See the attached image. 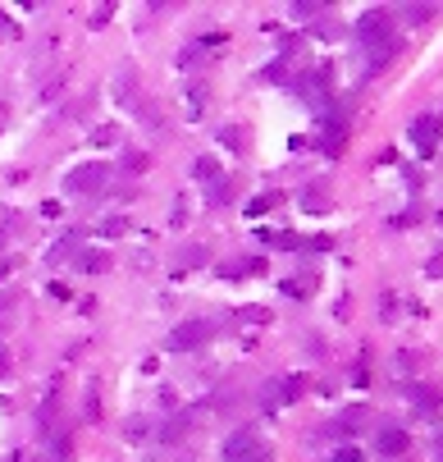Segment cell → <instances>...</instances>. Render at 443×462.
Instances as JSON below:
<instances>
[{
	"instance_id": "6da1fadb",
	"label": "cell",
	"mask_w": 443,
	"mask_h": 462,
	"mask_svg": "<svg viewBox=\"0 0 443 462\" xmlns=\"http://www.w3.org/2000/svg\"><path fill=\"white\" fill-rule=\"evenodd\" d=\"M356 37L365 42V55H370V69H384L393 60V14L389 9H365L356 18Z\"/></svg>"
},
{
	"instance_id": "7a4b0ae2",
	"label": "cell",
	"mask_w": 443,
	"mask_h": 462,
	"mask_svg": "<svg viewBox=\"0 0 443 462\" xmlns=\"http://www.w3.org/2000/svg\"><path fill=\"white\" fill-rule=\"evenodd\" d=\"M297 393H302V380H297V375H284V380H265L256 403H261V412H279L284 403H293Z\"/></svg>"
},
{
	"instance_id": "3957f363",
	"label": "cell",
	"mask_w": 443,
	"mask_h": 462,
	"mask_svg": "<svg viewBox=\"0 0 443 462\" xmlns=\"http://www.w3.org/2000/svg\"><path fill=\"white\" fill-rule=\"evenodd\" d=\"M110 179V165H73L64 174V192H101Z\"/></svg>"
},
{
	"instance_id": "277c9868",
	"label": "cell",
	"mask_w": 443,
	"mask_h": 462,
	"mask_svg": "<svg viewBox=\"0 0 443 462\" xmlns=\"http://www.w3.org/2000/svg\"><path fill=\"white\" fill-rule=\"evenodd\" d=\"M210 334H215V325L210 321H183L174 334H169V348L174 353H192L201 348V343H210Z\"/></svg>"
},
{
	"instance_id": "5b68a950",
	"label": "cell",
	"mask_w": 443,
	"mask_h": 462,
	"mask_svg": "<svg viewBox=\"0 0 443 462\" xmlns=\"http://www.w3.org/2000/svg\"><path fill=\"white\" fill-rule=\"evenodd\" d=\"M252 449H256V430H252V426H243V430H233V435L224 439L219 458H224V462H243L247 454H252Z\"/></svg>"
},
{
	"instance_id": "8992f818",
	"label": "cell",
	"mask_w": 443,
	"mask_h": 462,
	"mask_svg": "<svg viewBox=\"0 0 443 462\" xmlns=\"http://www.w3.org/2000/svg\"><path fill=\"white\" fill-rule=\"evenodd\" d=\"M411 142H416L420 156H435V147H439V124H435V119H416V124H411Z\"/></svg>"
},
{
	"instance_id": "52a82bcc",
	"label": "cell",
	"mask_w": 443,
	"mask_h": 462,
	"mask_svg": "<svg viewBox=\"0 0 443 462\" xmlns=\"http://www.w3.org/2000/svg\"><path fill=\"white\" fill-rule=\"evenodd\" d=\"M407 444H411V439H407V430H402V426H384L380 430V454L384 458H402V454H407Z\"/></svg>"
},
{
	"instance_id": "ba28073f",
	"label": "cell",
	"mask_w": 443,
	"mask_h": 462,
	"mask_svg": "<svg viewBox=\"0 0 443 462\" xmlns=\"http://www.w3.org/2000/svg\"><path fill=\"white\" fill-rule=\"evenodd\" d=\"M302 206L311 211V215H320V211L329 206V184H320V179H315V184H306V188H302Z\"/></svg>"
},
{
	"instance_id": "9c48e42d",
	"label": "cell",
	"mask_w": 443,
	"mask_h": 462,
	"mask_svg": "<svg viewBox=\"0 0 443 462\" xmlns=\"http://www.w3.org/2000/svg\"><path fill=\"white\" fill-rule=\"evenodd\" d=\"M188 430H192V417H188V412H174V417H169V421H165V426H160V430H156V435H160V439H165V444H178V439H183V435H188Z\"/></svg>"
},
{
	"instance_id": "30bf717a",
	"label": "cell",
	"mask_w": 443,
	"mask_h": 462,
	"mask_svg": "<svg viewBox=\"0 0 443 462\" xmlns=\"http://www.w3.org/2000/svg\"><path fill=\"white\" fill-rule=\"evenodd\" d=\"M407 398L416 403V412H425V417H435V412H439V398L425 389V384H407Z\"/></svg>"
},
{
	"instance_id": "8fae6325",
	"label": "cell",
	"mask_w": 443,
	"mask_h": 462,
	"mask_svg": "<svg viewBox=\"0 0 443 462\" xmlns=\"http://www.w3.org/2000/svg\"><path fill=\"white\" fill-rule=\"evenodd\" d=\"M51 454H55V462H69L73 458V430H55V435H51Z\"/></svg>"
},
{
	"instance_id": "7c38bea8",
	"label": "cell",
	"mask_w": 443,
	"mask_h": 462,
	"mask_svg": "<svg viewBox=\"0 0 443 462\" xmlns=\"http://www.w3.org/2000/svg\"><path fill=\"white\" fill-rule=\"evenodd\" d=\"M365 421H370V412H365V408H348V412H343V421H339V430H343V435H356Z\"/></svg>"
},
{
	"instance_id": "4fadbf2b",
	"label": "cell",
	"mask_w": 443,
	"mask_h": 462,
	"mask_svg": "<svg viewBox=\"0 0 443 462\" xmlns=\"http://www.w3.org/2000/svg\"><path fill=\"white\" fill-rule=\"evenodd\" d=\"M83 275H105L110 271V252H83Z\"/></svg>"
},
{
	"instance_id": "5bb4252c",
	"label": "cell",
	"mask_w": 443,
	"mask_h": 462,
	"mask_svg": "<svg viewBox=\"0 0 443 462\" xmlns=\"http://www.w3.org/2000/svg\"><path fill=\"white\" fill-rule=\"evenodd\" d=\"M197 266H206V247H197V243L183 247V252H178V275L183 271H197Z\"/></svg>"
},
{
	"instance_id": "9a60e30c",
	"label": "cell",
	"mask_w": 443,
	"mask_h": 462,
	"mask_svg": "<svg viewBox=\"0 0 443 462\" xmlns=\"http://www.w3.org/2000/svg\"><path fill=\"white\" fill-rule=\"evenodd\" d=\"M78 247H83V234L73 229V234H64V243H55V247H51V261H64V256H73Z\"/></svg>"
},
{
	"instance_id": "2e32d148",
	"label": "cell",
	"mask_w": 443,
	"mask_h": 462,
	"mask_svg": "<svg viewBox=\"0 0 443 462\" xmlns=\"http://www.w3.org/2000/svg\"><path fill=\"white\" fill-rule=\"evenodd\" d=\"M279 201H284V197H279V192H261V197H252V201H247V215H265V211H274L279 206Z\"/></svg>"
},
{
	"instance_id": "e0dca14e",
	"label": "cell",
	"mask_w": 443,
	"mask_h": 462,
	"mask_svg": "<svg viewBox=\"0 0 443 462\" xmlns=\"http://www.w3.org/2000/svg\"><path fill=\"white\" fill-rule=\"evenodd\" d=\"M123 435H128V439H151V435H156V426H151V421L142 426V417H133L128 426H123Z\"/></svg>"
},
{
	"instance_id": "ac0fdd59",
	"label": "cell",
	"mask_w": 443,
	"mask_h": 462,
	"mask_svg": "<svg viewBox=\"0 0 443 462\" xmlns=\"http://www.w3.org/2000/svg\"><path fill=\"white\" fill-rule=\"evenodd\" d=\"M201 110H206V88L192 83V88H188V114H201Z\"/></svg>"
},
{
	"instance_id": "d6986e66",
	"label": "cell",
	"mask_w": 443,
	"mask_h": 462,
	"mask_svg": "<svg viewBox=\"0 0 443 462\" xmlns=\"http://www.w3.org/2000/svg\"><path fill=\"white\" fill-rule=\"evenodd\" d=\"M430 14H435V5H407V9H402V18H407V23H425Z\"/></svg>"
},
{
	"instance_id": "ffe728a7",
	"label": "cell",
	"mask_w": 443,
	"mask_h": 462,
	"mask_svg": "<svg viewBox=\"0 0 443 462\" xmlns=\"http://www.w3.org/2000/svg\"><path fill=\"white\" fill-rule=\"evenodd\" d=\"M192 174H197V179H215V174H219V160H210V156H201V160H197V165H192Z\"/></svg>"
},
{
	"instance_id": "44dd1931",
	"label": "cell",
	"mask_w": 443,
	"mask_h": 462,
	"mask_svg": "<svg viewBox=\"0 0 443 462\" xmlns=\"http://www.w3.org/2000/svg\"><path fill=\"white\" fill-rule=\"evenodd\" d=\"M219 142H224L229 151H243V133H238L233 124H229V129H219Z\"/></svg>"
},
{
	"instance_id": "7402d4cb",
	"label": "cell",
	"mask_w": 443,
	"mask_h": 462,
	"mask_svg": "<svg viewBox=\"0 0 443 462\" xmlns=\"http://www.w3.org/2000/svg\"><path fill=\"white\" fill-rule=\"evenodd\" d=\"M229 192H233V184H229V179H219L215 188H210V201H215V206H224V197Z\"/></svg>"
},
{
	"instance_id": "603a6c76",
	"label": "cell",
	"mask_w": 443,
	"mask_h": 462,
	"mask_svg": "<svg viewBox=\"0 0 443 462\" xmlns=\"http://www.w3.org/2000/svg\"><path fill=\"white\" fill-rule=\"evenodd\" d=\"M197 60H201V46H188V51L178 55V69H192V64H197Z\"/></svg>"
},
{
	"instance_id": "cb8c5ba5",
	"label": "cell",
	"mask_w": 443,
	"mask_h": 462,
	"mask_svg": "<svg viewBox=\"0 0 443 462\" xmlns=\"http://www.w3.org/2000/svg\"><path fill=\"white\" fill-rule=\"evenodd\" d=\"M329 462H365V454H361V449H339Z\"/></svg>"
},
{
	"instance_id": "d4e9b609",
	"label": "cell",
	"mask_w": 443,
	"mask_h": 462,
	"mask_svg": "<svg viewBox=\"0 0 443 462\" xmlns=\"http://www.w3.org/2000/svg\"><path fill=\"white\" fill-rule=\"evenodd\" d=\"M123 170H128V174H138V170H147V160H142L138 151H128V156H123Z\"/></svg>"
},
{
	"instance_id": "484cf974",
	"label": "cell",
	"mask_w": 443,
	"mask_h": 462,
	"mask_svg": "<svg viewBox=\"0 0 443 462\" xmlns=\"http://www.w3.org/2000/svg\"><path fill=\"white\" fill-rule=\"evenodd\" d=\"M269 458H274V454H269V444H256V449H252V454H247L243 462H269Z\"/></svg>"
},
{
	"instance_id": "4316f807",
	"label": "cell",
	"mask_w": 443,
	"mask_h": 462,
	"mask_svg": "<svg viewBox=\"0 0 443 462\" xmlns=\"http://www.w3.org/2000/svg\"><path fill=\"white\" fill-rule=\"evenodd\" d=\"M114 96H119V101H133V73H123V78H119V92H114Z\"/></svg>"
},
{
	"instance_id": "83f0119b",
	"label": "cell",
	"mask_w": 443,
	"mask_h": 462,
	"mask_svg": "<svg viewBox=\"0 0 443 462\" xmlns=\"http://www.w3.org/2000/svg\"><path fill=\"white\" fill-rule=\"evenodd\" d=\"M123 229H128V225H123V220H105V225H101V234L110 238V234H123Z\"/></svg>"
},
{
	"instance_id": "f1b7e54d",
	"label": "cell",
	"mask_w": 443,
	"mask_h": 462,
	"mask_svg": "<svg viewBox=\"0 0 443 462\" xmlns=\"http://www.w3.org/2000/svg\"><path fill=\"white\" fill-rule=\"evenodd\" d=\"M293 14H297V18H311V14H320V5H311V0H306V5H293Z\"/></svg>"
},
{
	"instance_id": "f546056e",
	"label": "cell",
	"mask_w": 443,
	"mask_h": 462,
	"mask_svg": "<svg viewBox=\"0 0 443 462\" xmlns=\"http://www.w3.org/2000/svg\"><path fill=\"white\" fill-rule=\"evenodd\" d=\"M87 417H92V421L101 417V408H96V389H87Z\"/></svg>"
},
{
	"instance_id": "4dcf8cb0",
	"label": "cell",
	"mask_w": 443,
	"mask_h": 462,
	"mask_svg": "<svg viewBox=\"0 0 443 462\" xmlns=\"http://www.w3.org/2000/svg\"><path fill=\"white\" fill-rule=\"evenodd\" d=\"M5 124H9V105H0V129H5Z\"/></svg>"
},
{
	"instance_id": "1f68e13d",
	"label": "cell",
	"mask_w": 443,
	"mask_h": 462,
	"mask_svg": "<svg viewBox=\"0 0 443 462\" xmlns=\"http://www.w3.org/2000/svg\"><path fill=\"white\" fill-rule=\"evenodd\" d=\"M5 271H9V261H5V256H0V279H5Z\"/></svg>"
}]
</instances>
